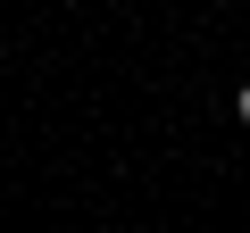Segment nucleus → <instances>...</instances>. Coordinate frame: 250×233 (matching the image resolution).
<instances>
[{
  "instance_id": "nucleus-1",
  "label": "nucleus",
  "mask_w": 250,
  "mask_h": 233,
  "mask_svg": "<svg viewBox=\"0 0 250 233\" xmlns=\"http://www.w3.org/2000/svg\"><path fill=\"white\" fill-rule=\"evenodd\" d=\"M233 116H242V125H250V83H242V100H233Z\"/></svg>"
}]
</instances>
